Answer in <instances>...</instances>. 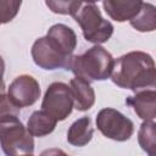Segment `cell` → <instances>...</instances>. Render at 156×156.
Returning <instances> with one entry per match:
<instances>
[{"instance_id":"2e32d148","label":"cell","mask_w":156,"mask_h":156,"mask_svg":"<svg viewBox=\"0 0 156 156\" xmlns=\"http://www.w3.org/2000/svg\"><path fill=\"white\" fill-rule=\"evenodd\" d=\"M139 145L149 156H155L156 141H155V123L154 121H144L138 133Z\"/></svg>"},{"instance_id":"ac0fdd59","label":"cell","mask_w":156,"mask_h":156,"mask_svg":"<svg viewBox=\"0 0 156 156\" xmlns=\"http://www.w3.org/2000/svg\"><path fill=\"white\" fill-rule=\"evenodd\" d=\"M45 4L55 13L72 16L80 6L82 1H46Z\"/></svg>"},{"instance_id":"9c48e42d","label":"cell","mask_w":156,"mask_h":156,"mask_svg":"<svg viewBox=\"0 0 156 156\" xmlns=\"http://www.w3.org/2000/svg\"><path fill=\"white\" fill-rule=\"evenodd\" d=\"M126 102L133 107L134 112L144 121H154L156 117V91L145 89L129 96Z\"/></svg>"},{"instance_id":"30bf717a","label":"cell","mask_w":156,"mask_h":156,"mask_svg":"<svg viewBox=\"0 0 156 156\" xmlns=\"http://www.w3.org/2000/svg\"><path fill=\"white\" fill-rule=\"evenodd\" d=\"M143 1H121V0H105L102 6L106 13L117 22L130 21L136 16L141 7Z\"/></svg>"},{"instance_id":"d6986e66","label":"cell","mask_w":156,"mask_h":156,"mask_svg":"<svg viewBox=\"0 0 156 156\" xmlns=\"http://www.w3.org/2000/svg\"><path fill=\"white\" fill-rule=\"evenodd\" d=\"M20 108L15 106L9 96L5 93L0 94V121L11 118V117H18Z\"/></svg>"},{"instance_id":"5b68a950","label":"cell","mask_w":156,"mask_h":156,"mask_svg":"<svg viewBox=\"0 0 156 156\" xmlns=\"http://www.w3.org/2000/svg\"><path fill=\"white\" fill-rule=\"evenodd\" d=\"M73 108V98L67 84L55 82L50 84L45 91L41 111L52 117L56 122L66 119Z\"/></svg>"},{"instance_id":"8fae6325","label":"cell","mask_w":156,"mask_h":156,"mask_svg":"<svg viewBox=\"0 0 156 156\" xmlns=\"http://www.w3.org/2000/svg\"><path fill=\"white\" fill-rule=\"evenodd\" d=\"M69 89L73 98V106L78 111H87L94 105L95 93L88 82L76 77L71 80Z\"/></svg>"},{"instance_id":"5bb4252c","label":"cell","mask_w":156,"mask_h":156,"mask_svg":"<svg viewBox=\"0 0 156 156\" xmlns=\"http://www.w3.org/2000/svg\"><path fill=\"white\" fill-rule=\"evenodd\" d=\"M56 123L57 122L44 111H34L27 122V130L32 136H45L55 129Z\"/></svg>"},{"instance_id":"44dd1931","label":"cell","mask_w":156,"mask_h":156,"mask_svg":"<svg viewBox=\"0 0 156 156\" xmlns=\"http://www.w3.org/2000/svg\"><path fill=\"white\" fill-rule=\"evenodd\" d=\"M4 71H5V62H4L2 57L0 56V82H2V76H4Z\"/></svg>"},{"instance_id":"ba28073f","label":"cell","mask_w":156,"mask_h":156,"mask_svg":"<svg viewBox=\"0 0 156 156\" xmlns=\"http://www.w3.org/2000/svg\"><path fill=\"white\" fill-rule=\"evenodd\" d=\"M7 96L18 108L30 106L35 104L40 96L39 83L32 76L22 74L10 84Z\"/></svg>"},{"instance_id":"7a4b0ae2","label":"cell","mask_w":156,"mask_h":156,"mask_svg":"<svg viewBox=\"0 0 156 156\" xmlns=\"http://www.w3.org/2000/svg\"><path fill=\"white\" fill-rule=\"evenodd\" d=\"M113 63L112 55L102 46L95 45L82 55L72 56L67 69H71L77 78L89 83L107 79L111 76Z\"/></svg>"},{"instance_id":"277c9868","label":"cell","mask_w":156,"mask_h":156,"mask_svg":"<svg viewBox=\"0 0 156 156\" xmlns=\"http://www.w3.org/2000/svg\"><path fill=\"white\" fill-rule=\"evenodd\" d=\"M0 146L6 156L33 155L34 140L17 117L0 121Z\"/></svg>"},{"instance_id":"7402d4cb","label":"cell","mask_w":156,"mask_h":156,"mask_svg":"<svg viewBox=\"0 0 156 156\" xmlns=\"http://www.w3.org/2000/svg\"><path fill=\"white\" fill-rule=\"evenodd\" d=\"M26 156H33V155H26Z\"/></svg>"},{"instance_id":"3957f363","label":"cell","mask_w":156,"mask_h":156,"mask_svg":"<svg viewBox=\"0 0 156 156\" xmlns=\"http://www.w3.org/2000/svg\"><path fill=\"white\" fill-rule=\"evenodd\" d=\"M76 22L80 26L84 38L95 44L105 43L113 33V26L107 20H104L95 2H83L72 15Z\"/></svg>"},{"instance_id":"4fadbf2b","label":"cell","mask_w":156,"mask_h":156,"mask_svg":"<svg viewBox=\"0 0 156 156\" xmlns=\"http://www.w3.org/2000/svg\"><path fill=\"white\" fill-rule=\"evenodd\" d=\"M94 129L89 117H82L73 122L67 132V141L73 146H84L93 138Z\"/></svg>"},{"instance_id":"9a60e30c","label":"cell","mask_w":156,"mask_h":156,"mask_svg":"<svg viewBox=\"0 0 156 156\" xmlns=\"http://www.w3.org/2000/svg\"><path fill=\"white\" fill-rule=\"evenodd\" d=\"M130 24L139 32H152L156 28V10L149 2H143L139 12L130 20Z\"/></svg>"},{"instance_id":"e0dca14e","label":"cell","mask_w":156,"mask_h":156,"mask_svg":"<svg viewBox=\"0 0 156 156\" xmlns=\"http://www.w3.org/2000/svg\"><path fill=\"white\" fill-rule=\"evenodd\" d=\"M21 4V1L0 0V23H7L12 21L17 15Z\"/></svg>"},{"instance_id":"8992f818","label":"cell","mask_w":156,"mask_h":156,"mask_svg":"<svg viewBox=\"0 0 156 156\" xmlns=\"http://www.w3.org/2000/svg\"><path fill=\"white\" fill-rule=\"evenodd\" d=\"M98 129L108 139L116 141L128 140L134 132L133 122L115 108H102L96 116Z\"/></svg>"},{"instance_id":"7c38bea8","label":"cell","mask_w":156,"mask_h":156,"mask_svg":"<svg viewBox=\"0 0 156 156\" xmlns=\"http://www.w3.org/2000/svg\"><path fill=\"white\" fill-rule=\"evenodd\" d=\"M46 37H49L67 56H72L77 46V35L72 28L65 24H54L49 30Z\"/></svg>"},{"instance_id":"ffe728a7","label":"cell","mask_w":156,"mask_h":156,"mask_svg":"<svg viewBox=\"0 0 156 156\" xmlns=\"http://www.w3.org/2000/svg\"><path fill=\"white\" fill-rule=\"evenodd\" d=\"M39 156H69V155H67V154H66L63 150H61V149L52 147V149L44 150Z\"/></svg>"},{"instance_id":"52a82bcc","label":"cell","mask_w":156,"mask_h":156,"mask_svg":"<svg viewBox=\"0 0 156 156\" xmlns=\"http://www.w3.org/2000/svg\"><path fill=\"white\" fill-rule=\"evenodd\" d=\"M33 61L43 69L68 68L72 56H67L63 51L46 35L37 39L30 50Z\"/></svg>"},{"instance_id":"6da1fadb","label":"cell","mask_w":156,"mask_h":156,"mask_svg":"<svg viewBox=\"0 0 156 156\" xmlns=\"http://www.w3.org/2000/svg\"><path fill=\"white\" fill-rule=\"evenodd\" d=\"M111 79L117 87L135 93L154 88L156 83L154 58L143 51H130L115 61Z\"/></svg>"}]
</instances>
